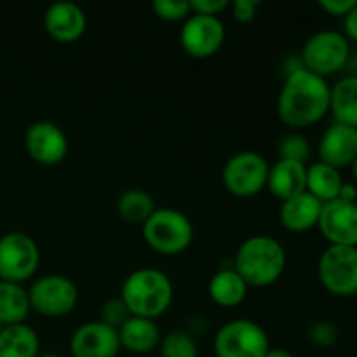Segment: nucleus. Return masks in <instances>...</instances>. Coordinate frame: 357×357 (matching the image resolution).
I'll return each instance as SVG.
<instances>
[{
  "label": "nucleus",
  "instance_id": "29",
  "mask_svg": "<svg viewBox=\"0 0 357 357\" xmlns=\"http://www.w3.org/2000/svg\"><path fill=\"white\" fill-rule=\"evenodd\" d=\"M129 317H131V312H129V309L126 307V303L122 302L121 296L107 300V302L101 305L100 321L101 323L108 324L110 328H114V330H119Z\"/></svg>",
  "mask_w": 357,
  "mask_h": 357
},
{
  "label": "nucleus",
  "instance_id": "31",
  "mask_svg": "<svg viewBox=\"0 0 357 357\" xmlns=\"http://www.w3.org/2000/svg\"><path fill=\"white\" fill-rule=\"evenodd\" d=\"M260 7V0H236V2H230L229 9L239 23H251L257 17Z\"/></svg>",
  "mask_w": 357,
  "mask_h": 357
},
{
  "label": "nucleus",
  "instance_id": "32",
  "mask_svg": "<svg viewBox=\"0 0 357 357\" xmlns=\"http://www.w3.org/2000/svg\"><path fill=\"white\" fill-rule=\"evenodd\" d=\"M188 2H190L192 14H202V16L220 17V14L230 7L229 0H188Z\"/></svg>",
  "mask_w": 357,
  "mask_h": 357
},
{
  "label": "nucleus",
  "instance_id": "26",
  "mask_svg": "<svg viewBox=\"0 0 357 357\" xmlns=\"http://www.w3.org/2000/svg\"><path fill=\"white\" fill-rule=\"evenodd\" d=\"M160 357H199V345L187 330H171L159 345Z\"/></svg>",
  "mask_w": 357,
  "mask_h": 357
},
{
  "label": "nucleus",
  "instance_id": "10",
  "mask_svg": "<svg viewBox=\"0 0 357 357\" xmlns=\"http://www.w3.org/2000/svg\"><path fill=\"white\" fill-rule=\"evenodd\" d=\"M271 164L253 150H243L230 157L222 171V180L227 192L234 197L250 199L267 187Z\"/></svg>",
  "mask_w": 357,
  "mask_h": 357
},
{
  "label": "nucleus",
  "instance_id": "23",
  "mask_svg": "<svg viewBox=\"0 0 357 357\" xmlns=\"http://www.w3.org/2000/svg\"><path fill=\"white\" fill-rule=\"evenodd\" d=\"M330 112L335 122L357 128V75H347L331 87Z\"/></svg>",
  "mask_w": 357,
  "mask_h": 357
},
{
  "label": "nucleus",
  "instance_id": "14",
  "mask_svg": "<svg viewBox=\"0 0 357 357\" xmlns=\"http://www.w3.org/2000/svg\"><path fill=\"white\" fill-rule=\"evenodd\" d=\"M121 351L119 331L100 319L80 324L70 338L72 357H117Z\"/></svg>",
  "mask_w": 357,
  "mask_h": 357
},
{
  "label": "nucleus",
  "instance_id": "35",
  "mask_svg": "<svg viewBox=\"0 0 357 357\" xmlns=\"http://www.w3.org/2000/svg\"><path fill=\"white\" fill-rule=\"evenodd\" d=\"M338 199L344 202H352V204H354L356 199H357V185L344 181L340 192H338Z\"/></svg>",
  "mask_w": 357,
  "mask_h": 357
},
{
  "label": "nucleus",
  "instance_id": "20",
  "mask_svg": "<svg viewBox=\"0 0 357 357\" xmlns=\"http://www.w3.org/2000/svg\"><path fill=\"white\" fill-rule=\"evenodd\" d=\"M248 284L243 281L234 267L220 268L208 284L209 296L213 302L223 309H234L241 305L248 296Z\"/></svg>",
  "mask_w": 357,
  "mask_h": 357
},
{
  "label": "nucleus",
  "instance_id": "3",
  "mask_svg": "<svg viewBox=\"0 0 357 357\" xmlns=\"http://www.w3.org/2000/svg\"><path fill=\"white\" fill-rule=\"evenodd\" d=\"M122 302L131 316L153 319L167 312L173 302V282L159 268H136L122 282Z\"/></svg>",
  "mask_w": 357,
  "mask_h": 357
},
{
  "label": "nucleus",
  "instance_id": "12",
  "mask_svg": "<svg viewBox=\"0 0 357 357\" xmlns=\"http://www.w3.org/2000/svg\"><path fill=\"white\" fill-rule=\"evenodd\" d=\"M24 150L37 164L56 166L68 155V136L51 121H37L24 131Z\"/></svg>",
  "mask_w": 357,
  "mask_h": 357
},
{
  "label": "nucleus",
  "instance_id": "37",
  "mask_svg": "<svg viewBox=\"0 0 357 357\" xmlns=\"http://www.w3.org/2000/svg\"><path fill=\"white\" fill-rule=\"evenodd\" d=\"M351 171H352V178H354V183L357 185V157L354 159V162L351 164Z\"/></svg>",
  "mask_w": 357,
  "mask_h": 357
},
{
  "label": "nucleus",
  "instance_id": "22",
  "mask_svg": "<svg viewBox=\"0 0 357 357\" xmlns=\"http://www.w3.org/2000/svg\"><path fill=\"white\" fill-rule=\"evenodd\" d=\"M344 185L342 173L324 162H314L307 167V194L316 197L321 204L337 201L338 192Z\"/></svg>",
  "mask_w": 357,
  "mask_h": 357
},
{
  "label": "nucleus",
  "instance_id": "13",
  "mask_svg": "<svg viewBox=\"0 0 357 357\" xmlns=\"http://www.w3.org/2000/svg\"><path fill=\"white\" fill-rule=\"evenodd\" d=\"M317 229L330 246L357 248L356 204L340 199L323 204Z\"/></svg>",
  "mask_w": 357,
  "mask_h": 357
},
{
  "label": "nucleus",
  "instance_id": "15",
  "mask_svg": "<svg viewBox=\"0 0 357 357\" xmlns=\"http://www.w3.org/2000/svg\"><path fill=\"white\" fill-rule=\"evenodd\" d=\"M44 28L51 38L61 44L77 42L87 28L86 13L75 2H54L45 9Z\"/></svg>",
  "mask_w": 357,
  "mask_h": 357
},
{
  "label": "nucleus",
  "instance_id": "8",
  "mask_svg": "<svg viewBox=\"0 0 357 357\" xmlns=\"http://www.w3.org/2000/svg\"><path fill=\"white\" fill-rule=\"evenodd\" d=\"M40 265V250L31 236L7 232L0 237V281L23 284L30 281Z\"/></svg>",
  "mask_w": 357,
  "mask_h": 357
},
{
  "label": "nucleus",
  "instance_id": "33",
  "mask_svg": "<svg viewBox=\"0 0 357 357\" xmlns=\"http://www.w3.org/2000/svg\"><path fill=\"white\" fill-rule=\"evenodd\" d=\"M357 0H319V7L333 17H345L356 6Z\"/></svg>",
  "mask_w": 357,
  "mask_h": 357
},
{
  "label": "nucleus",
  "instance_id": "16",
  "mask_svg": "<svg viewBox=\"0 0 357 357\" xmlns=\"http://www.w3.org/2000/svg\"><path fill=\"white\" fill-rule=\"evenodd\" d=\"M319 162L328 164L335 169L342 171L344 167H351L357 157V128L345 124H331L321 135L319 145Z\"/></svg>",
  "mask_w": 357,
  "mask_h": 357
},
{
  "label": "nucleus",
  "instance_id": "17",
  "mask_svg": "<svg viewBox=\"0 0 357 357\" xmlns=\"http://www.w3.org/2000/svg\"><path fill=\"white\" fill-rule=\"evenodd\" d=\"M265 188L281 202L303 194L307 192V166L295 160L278 159L268 166Z\"/></svg>",
  "mask_w": 357,
  "mask_h": 357
},
{
  "label": "nucleus",
  "instance_id": "2",
  "mask_svg": "<svg viewBox=\"0 0 357 357\" xmlns=\"http://www.w3.org/2000/svg\"><path fill=\"white\" fill-rule=\"evenodd\" d=\"M288 257L279 241L271 236H251L244 241L234 258V271L248 288H268L284 274Z\"/></svg>",
  "mask_w": 357,
  "mask_h": 357
},
{
  "label": "nucleus",
  "instance_id": "34",
  "mask_svg": "<svg viewBox=\"0 0 357 357\" xmlns=\"http://www.w3.org/2000/svg\"><path fill=\"white\" fill-rule=\"evenodd\" d=\"M344 35L349 42L352 40L357 44V2L351 13L344 17Z\"/></svg>",
  "mask_w": 357,
  "mask_h": 357
},
{
  "label": "nucleus",
  "instance_id": "1",
  "mask_svg": "<svg viewBox=\"0 0 357 357\" xmlns=\"http://www.w3.org/2000/svg\"><path fill=\"white\" fill-rule=\"evenodd\" d=\"M331 86L326 79L302 68L284 77L278 98V115L289 129L310 128L330 112Z\"/></svg>",
  "mask_w": 357,
  "mask_h": 357
},
{
  "label": "nucleus",
  "instance_id": "6",
  "mask_svg": "<svg viewBox=\"0 0 357 357\" xmlns=\"http://www.w3.org/2000/svg\"><path fill=\"white\" fill-rule=\"evenodd\" d=\"M30 309L44 317L58 319L73 312L79 303V288L61 274L40 275L28 288Z\"/></svg>",
  "mask_w": 357,
  "mask_h": 357
},
{
  "label": "nucleus",
  "instance_id": "24",
  "mask_svg": "<svg viewBox=\"0 0 357 357\" xmlns=\"http://www.w3.org/2000/svg\"><path fill=\"white\" fill-rule=\"evenodd\" d=\"M30 312L28 289H24L23 284L0 281V323L2 326L24 323Z\"/></svg>",
  "mask_w": 357,
  "mask_h": 357
},
{
  "label": "nucleus",
  "instance_id": "4",
  "mask_svg": "<svg viewBox=\"0 0 357 357\" xmlns=\"http://www.w3.org/2000/svg\"><path fill=\"white\" fill-rule=\"evenodd\" d=\"M146 246L162 257L185 253L194 241V225L180 209L157 208L142 225Z\"/></svg>",
  "mask_w": 357,
  "mask_h": 357
},
{
  "label": "nucleus",
  "instance_id": "25",
  "mask_svg": "<svg viewBox=\"0 0 357 357\" xmlns=\"http://www.w3.org/2000/svg\"><path fill=\"white\" fill-rule=\"evenodd\" d=\"M115 208H117L119 216L124 222L132 223V225H143L153 215L157 204L153 201L152 194H149L146 190L129 188V190H124L119 195Z\"/></svg>",
  "mask_w": 357,
  "mask_h": 357
},
{
  "label": "nucleus",
  "instance_id": "28",
  "mask_svg": "<svg viewBox=\"0 0 357 357\" xmlns=\"http://www.w3.org/2000/svg\"><path fill=\"white\" fill-rule=\"evenodd\" d=\"M152 9L157 17L169 23L185 21L192 14L188 0H155L152 3Z\"/></svg>",
  "mask_w": 357,
  "mask_h": 357
},
{
  "label": "nucleus",
  "instance_id": "40",
  "mask_svg": "<svg viewBox=\"0 0 357 357\" xmlns=\"http://www.w3.org/2000/svg\"><path fill=\"white\" fill-rule=\"evenodd\" d=\"M2 328H3V326H2V323H0V331H2Z\"/></svg>",
  "mask_w": 357,
  "mask_h": 357
},
{
  "label": "nucleus",
  "instance_id": "38",
  "mask_svg": "<svg viewBox=\"0 0 357 357\" xmlns=\"http://www.w3.org/2000/svg\"><path fill=\"white\" fill-rule=\"evenodd\" d=\"M37 357H63L61 354H54V352H45V354H38Z\"/></svg>",
  "mask_w": 357,
  "mask_h": 357
},
{
  "label": "nucleus",
  "instance_id": "19",
  "mask_svg": "<svg viewBox=\"0 0 357 357\" xmlns=\"http://www.w3.org/2000/svg\"><path fill=\"white\" fill-rule=\"evenodd\" d=\"M117 331L121 347L136 356L150 354L159 349L160 340H162L155 321L145 319V317L131 316Z\"/></svg>",
  "mask_w": 357,
  "mask_h": 357
},
{
  "label": "nucleus",
  "instance_id": "21",
  "mask_svg": "<svg viewBox=\"0 0 357 357\" xmlns=\"http://www.w3.org/2000/svg\"><path fill=\"white\" fill-rule=\"evenodd\" d=\"M40 338L26 323L3 326L0 331V357H37Z\"/></svg>",
  "mask_w": 357,
  "mask_h": 357
},
{
  "label": "nucleus",
  "instance_id": "39",
  "mask_svg": "<svg viewBox=\"0 0 357 357\" xmlns=\"http://www.w3.org/2000/svg\"><path fill=\"white\" fill-rule=\"evenodd\" d=\"M352 63H354V70H356V75H357V51L354 52V56H352Z\"/></svg>",
  "mask_w": 357,
  "mask_h": 357
},
{
  "label": "nucleus",
  "instance_id": "27",
  "mask_svg": "<svg viewBox=\"0 0 357 357\" xmlns=\"http://www.w3.org/2000/svg\"><path fill=\"white\" fill-rule=\"evenodd\" d=\"M310 152H312V149H310L309 139L300 135L298 131L282 136V139L279 142V159L305 164L310 157Z\"/></svg>",
  "mask_w": 357,
  "mask_h": 357
},
{
  "label": "nucleus",
  "instance_id": "30",
  "mask_svg": "<svg viewBox=\"0 0 357 357\" xmlns=\"http://www.w3.org/2000/svg\"><path fill=\"white\" fill-rule=\"evenodd\" d=\"M309 340L316 347L330 349L338 342V328L330 321H317L309 328Z\"/></svg>",
  "mask_w": 357,
  "mask_h": 357
},
{
  "label": "nucleus",
  "instance_id": "11",
  "mask_svg": "<svg viewBox=\"0 0 357 357\" xmlns=\"http://www.w3.org/2000/svg\"><path fill=\"white\" fill-rule=\"evenodd\" d=\"M225 42V24L220 17L190 14L180 28V45L190 58L215 56Z\"/></svg>",
  "mask_w": 357,
  "mask_h": 357
},
{
  "label": "nucleus",
  "instance_id": "41",
  "mask_svg": "<svg viewBox=\"0 0 357 357\" xmlns=\"http://www.w3.org/2000/svg\"><path fill=\"white\" fill-rule=\"evenodd\" d=\"M354 204H356V208H357V199H356V202H354Z\"/></svg>",
  "mask_w": 357,
  "mask_h": 357
},
{
  "label": "nucleus",
  "instance_id": "7",
  "mask_svg": "<svg viewBox=\"0 0 357 357\" xmlns=\"http://www.w3.org/2000/svg\"><path fill=\"white\" fill-rule=\"evenodd\" d=\"M268 349L267 331L251 319L229 321L216 331L213 340L216 357H265Z\"/></svg>",
  "mask_w": 357,
  "mask_h": 357
},
{
  "label": "nucleus",
  "instance_id": "9",
  "mask_svg": "<svg viewBox=\"0 0 357 357\" xmlns=\"http://www.w3.org/2000/svg\"><path fill=\"white\" fill-rule=\"evenodd\" d=\"M317 278L330 295L357 296V248L328 246L317 261Z\"/></svg>",
  "mask_w": 357,
  "mask_h": 357
},
{
  "label": "nucleus",
  "instance_id": "5",
  "mask_svg": "<svg viewBox=\"0 0 357 357\" xmlns=\"http://www.w3.org/2000/svg\"><path fill=\"white\" fill-rule=\"evenodd\" d=\"M303 68L326 77L340 72L351 59V42L342 31L321 30L310 35L300 51Z\"/></svg>",
  "mask_w": 357,
  "mask_h": 357
},
{
  "label": "nucleus",
  "instance_id": "18",
  "mask_svg": "<svg viewBox=\"0 0 357 357\" xmlns=\"http://www.w3.org/2000/svg\"><path fill=\"white\" fill-rule=\"evenodd\" d=\"M321 209H323V204L316 197L303 192L296 197L281 202L279 220L289 232H309V230L316 229L319 223Z\"/></svg>",
  "mask_w": 357,
  "mask_h": 357
},
{
  "label": "nucleus",
  "instance_id": "36",
  "mask_svg": "<svg viewBox=\"0 0 357 357\" xmlns=\"http://www.w3.org/2000/svg\"><path fill=\"white\" fill-rule=\"evenodd\" d=\"M265 357H295L288 349H282V347H271L268 352L265 354Z\"/></svg>",
  "mask_w": 357,
  "mask_h": 357
}]
</instances>
